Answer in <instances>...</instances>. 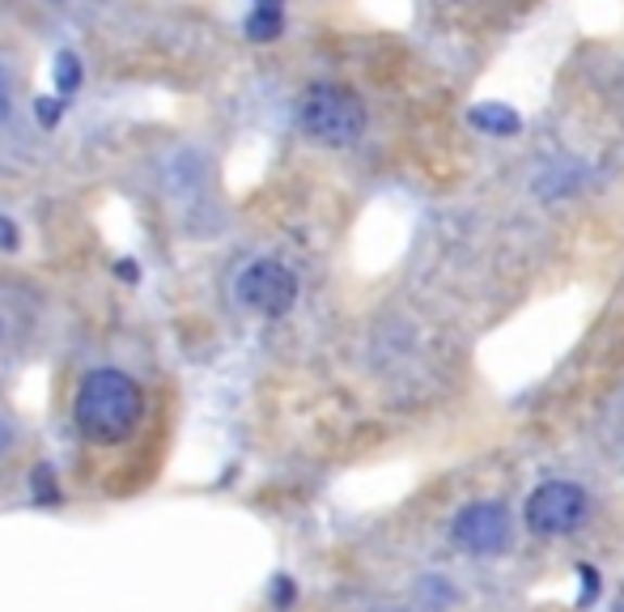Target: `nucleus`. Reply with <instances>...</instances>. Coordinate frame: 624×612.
<instances>
[{
    "label": "nucleus",
    "mask_w": 624,
    "mask_h": 612,
    "mask_svg": "<svg viewBox=\"0 0 624 612\" xmlns=\"http://www.w3.org/2000/svg\"><path fill=\"white\" fill-rule=\"evenodd\" d=\"M144 412V392L141 383L119 370V366H98L81 379L77 396H73V425L90 438V443H124Z\"/></svg>",
    "instance_id": "1"
},
{
    "label": "nucleus",
    "mask_w": 624,
    "mask_h": 612,
    "mask_svg": "<svg viewBox=\"0 0 624 612\" xmlns=\"http://www.w3.org/2000/svg\"><path fill=\"white\" fill-rule=\"evenodd\" d=\"M297 124L310 141L344 150L353 141H361L366 132V106L353 90H344L336 81H315L302 90L297 99Z\"/></svg>",
    "instance_id": "2"
},
{
    "label": "nucleus",
    "mask_w": 624,
    "mask_h": 612,
    "mask_svg": "<svg viewBox=\"0 0 624 612\" xmlns=\"http://www.w3.org/2000/svg\"><path fill=\"white\" fill-rule=\"evenodd\" d=\"M234 298H239L251 315L281 319V315H289L293 303H297V277H293L289 264L272 259V255H259V259H251L239 272Z\"/></svg>",
    "instance_id": "3"
},
{
    "label": "nucleus",
    "mask_w": 624,
    "mask_h": 612,
    "mask_svg": "<svg viewBox=\"0 0 624 612\" xmlns=\"http://www.w3.org/2000/svg\"><path fill=\"white\" fill-rule=\"evenodd\" d=\"M586 510H590V502H586V494L577 489L574 481H548L527 498L523 519H527L531 532H539V536H565V532L582 527Z\"/></svg>",
    "instance_id": "4"
},
{
    "label": "nucleus",
    "mask_w": 624,
    "mask_h": 612,
    "mask_svg": "<svg viewBox=\"0 0 624 612\" xmlns=\"http://www.w3.org/2000/svg\"><path fill=\"white\" fill-rule=\"evenodd\" d=\"M455 545L468 549V553H501L510 545V514L501 502H472L455 514Z\"/></svg>",
    "instance_id": "5"
},
{
    "label": "nucleus",
    "mask_w": 624,
    "mask_h": 612,
    "mask_svg": "<svg viewBox=\"0 0 624 612\" xmlns=\"http://www.w3.org/2000/svg\"><path fill=\"white\" fill-rule=\"evenodd\" d=\"M281 30H285V9L281 4H255L242 17V35L251 43H272V39H281Z\"/></svg>",
    "instance_id": "6"
},
{
    "label": "nucleus",
    "mask_w": 624,
    "mask_h": 612,
    "mask_svg": "<svg viewBox=\"0 0 624 612\" xmlns=\"http://www.w3.org/2000/svg\"><path fill=\"white\" fill-rule=\"evenodd\" d=\"M472 124H476L481 132H493V137H514V132L523 128L519 111H510L506 102H481V106L472 111Z\"/></svg>",
    "instance_id": "7"
},
{
    "label": "nucleus",
    "mask_w": 624,
    "mask_h": 612,
    "mask_svg": "<svg viewBox=\"0 0 624 612\" xmlns=\"http://www.w3.org/2000/svg\"><path fill=\"white\" fill-rule=\"evenodd\" d=\"M86 81V68H81V55L77 51H60L55 55V99H73Z\"/></svg>",
    "instance_id": "8"
},
{
    "label": "nucleus",
    "mask_w": 624,
    "mask_h": 612,
    "mask_svg": "<svg viewBox=\"0 0 624 612\" xmlns=\"http://www.w3.org/2000/svg\"><path fill=\"white\" fill-rule=\"evenodd\" d=\"M17 73L9 68V64H0V124H9V115H13V102H17Z\"/></svg>",
    "instance_id": "9"
},
{
    "label": "nucleus",
    "mask_w": 624,
    "mask_h": 612,
    "mask_svg": "<svg viewBox=\"0 0 624 612\" xmlns=\"http://www.w3.org/2000/svg\"><path fill=\"white\" fill-rule=\"evenodd\" d=\"M60 115H64V102L55 99V94H43V99H35V119H39L43 128H55V124H60Z\"/></svg>",
    "instance_id": "10"
},
{
    "label": "nucleus",
    "mask_w": 624,
    "mask_h": 612,
    "mask_svg": "<svg viewBox=\"0 0 624 612\" xmlns=\"http://www.w3.org/2000/svg\"><path fill=\"white\" fill-rule=\"evenodd\" d=\"M293 600H297L293 578H289V574H277V583H272V604H277V609H289Z\"/></svg>",
    "instance_id": "11"
},
{
    "label": "nucleus",
    "mask_w": 624,
    "mask_h": 612,
    "mask_svg": "<svg viewBox=\"0 0 624 612\" xmlns=\"http://www.w3.org/2000/svg\"><path fill=\"white\" fill-rule=\"evenodd\" d=\"M17 243H22L17 221H13V217H0V252H17Z\"/></svg>",
    "instance_id": "12"
},
{
    "label": "nucleus",
    "mask_w": 624,
    "mask_h": 612,
    "mask_svg": "<svg viewBox=\"0 0 624 612\" xmlns=\"http://www.w3.org/2000/svg\"><path fill=\"white\" fill-rule=\"evenodd\" d=\"M577 574H582V604H590L595 591H599V570L595 565H577Z\"/></svg>",
    "instance_id": "13"
},
{
    "label": "nucleus",
    "mask_w": 624,
    "mask_h": 612,
    "mask_svg": "<svg viewBox=\"0 0 624 612\" xmlns=\"http://www.w3.org/2000/svg\"><path fill=\"white\" fill-rule=\"evenodd\" d=\"M13 438H17V430H13V421L0 412V456H9V447H13Z\"/></svg>",
    "instance_id": "14"
},
{
    "label": "nucleus",
    "mask_w": 624,
    "mask_h": 612,
    "mask_svg": "<svg viewBox=\"0 0 624 612\" xmlns=\"http://www.w3.org/2000/svg\"><path fill=\"white\" fill-rule=\"evenodd\" d=\"M119 277H124V281H137L141 272H137V264H132V259H119Z\"/></svg>",
    "instance_id": "15"
}]
</instances>
